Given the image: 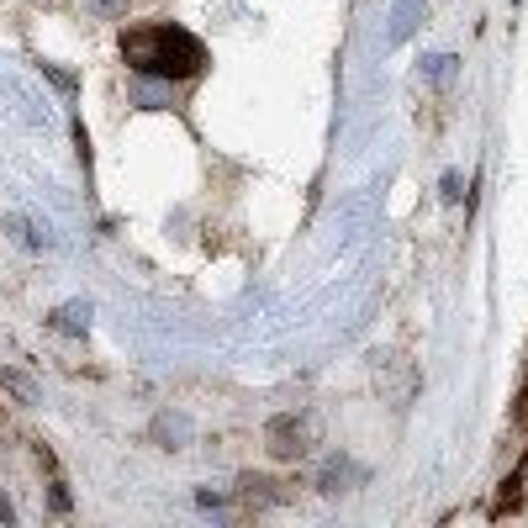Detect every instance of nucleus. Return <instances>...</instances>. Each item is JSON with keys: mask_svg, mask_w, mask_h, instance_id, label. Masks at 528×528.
<instances>
[{"mask_svg": "<svg viewBox=\"0 0 528 528\" xmlns=\"http://www.w3.org/2000/svg\"><path fill=\"white\" fill-rule=\"evenodd\" d=\"M122 64L132 74H143V80H196L206 69V48L196 32L154 22V27L122 32Z\"/></svg>", "mask_w": 528, "mask_h": 528, "instance_id": "obj_1", "label": "nucleus"}, {"mask_svg": "<svg viewBox=\"0 0 528 528\" xmlns=\"http://www.w3.org/2000/svg\"><path fill=\"white\" fill-rule=\"evenodd\" d=\"M317 444V418L312 412H280V418L264 423V449L275 460H301Z\"/></svg>", "mask_w": 528, "mask_h": 528, "instance_id": "obj_2", "label": "nucleus"}, {"mask_svg": "<svg viewBox=\"0 0 528 528\" xmlns=\"http://www.w3.org/2000/svg\"><path fill=\"white\" fill-rule=\"evenodd\" d=\"M349 481H365V470L354 465V460H344V455L328 460L323 476H317V486H323V492H349Z\"/></svg>", "mask_w": 528, "mask_h": 528, "instance_id": "obj_3", "label": "nucleus"}, {"mask_svg": "<svg viewBox=\"0 0 528 528\" xmlns=\"http://www.w3.org/2000/svg\"><path fill=\"white\" fill-rule=\"evenodd\" d=\"M280 481H270V476H243L238 481V492H243V502H280L286 492H275Z\"/></svg>", "mask_w": 528, "mask_h": 528, "instance_id": "obj_4", "label": "nucleus"}, {"mask_svg": "<svg viewBox=\"0 0 528 528\" xmlns=\"http://www.w3.org/2000/svg\"><path fill=\"white\" fill-rule=\"evenodd\" d=\"M53 328H64V333H85V328H90V307H85V301H69V307L53 312Z\"/></svg>", "mask_w": 528, "mask_h": 528, "instance_id": "obj_5", "label": "nucleus"}, {"mask_svg": "<svg viewBox=\"0 0 528 528\" xmlns=\"http://www.w3.org/2000/svg\"><path fill=\"white\" fill-rule=\"evenodd\" d=\"M412 16H418V0H402V6H396V27H391V43H402V37L412 32Z\"/></svg>", "mask_w": 528, "mask_h": 528, "instance_id": "obj_6", "label": "nucleus"}, {"mask_svg": "<svg viewBox=\"0 0 528 528\" xmlns=\"http://www.w3.org/2000/svg\"><path fill=\"white\" fill-rule=\"evenodd\" d=\"M85 6H90V11H96V16H101V22H117V16L127 11V0H85Z\"/></svg>", "mask_w": 528, "mask_h": 528, "instance_id": "obj_7", "label": "nucleus"}, {"mask_svg": "<svg viewBox=\"0 0 528 528\" xmlns=\"http://www.w3.org/2000/svg\"><path fill=\"white\" fill-rule=\"evenodd\" d=\"M6 228L16 233V243H27V249H37V243H43V238H37V233H32V222H27V217H11V222H6Z\"/></svg>", "mask_w": 528, "mask_h": 528, "instance_id": "obj_8", "label": "nucleus"}, {"mask_svg": "<svg viewBox=\"0 0 528 528\" xmlns=\"http://www.w3.org/2000/svg\"><path fill=\"white\" fill-rule=\"evenodd\" d=\"M185 433H191L185 418H159V439H185Z\"/></svg>", "mask_w": 528, "mask_h": 528, "instance_id": "obj_9", "label": "nucleus"}, {"mask_svg": "<svg viewBox=\"0 0 528 528\" xmlns=\"http://www.w3.org/2000/svg\"><path fill=\"white\" fill-rule=\"evenodd\" d=\"M428 74H433V80H449V74H455V53H439V59H428Z\"/></svg>", "mask_w": 528, "mask_h": 528, "instance_id": "obj_10", "label": "nucleus"}, {"mask_svg": "<svg viewBox=\"0 0 528 528\" xmlns=\"http://www.w3.org/2000/svg\"><path fill=\"white\" fill-rule=\"evenodd\" d=\"M43 74H48V80H53V85H59V90H74V80H69V74H64V69H53V64H43Z\"/></svg>", "mask_w": 528, "mask_h": 528, "instance_id": "obj_11", "label": "nucleus"}, {"mask_svg": "<svg viewBox=\"0 0 528 528\" xmlns=\"http://www.w3.org/2000/svg\"><path fill=\"white\" fill-rule=\"evenodd\" d=\"M0 523H16V507L6 502V492H0Z\"/></svg>", "mask_w": 528, "mask_h": 528, "instance_id": "obj_12", "label": "nucleus"}]
</instances>
